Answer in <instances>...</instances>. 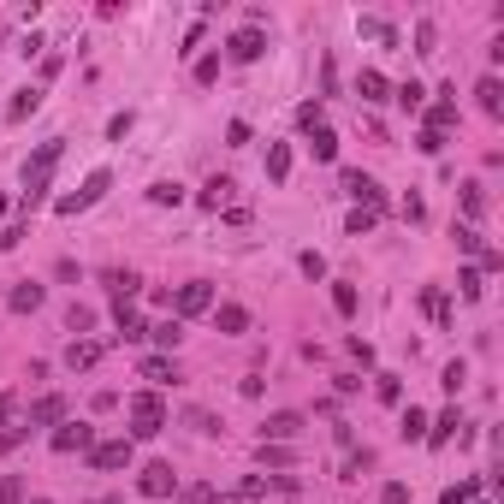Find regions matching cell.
<instances>
[{"label": "cell", "instance_id": "ba28073f", "mask_svg": "<svg viewBox=\"0 0 504 504\" xmlns=\"http://www.w3.org/2000/svg\"><path fill=\"white\" fill-rule=\"evenodd\" d=\"M89 463H96V469H125V463H131V439H107V446H89Z\"/></svg>", "mask_w": 504, "mask_h": 504}, {"label": "cell", "instance_id": "d590c367", "mask_svg": "<svg viewBox=\"0 0 504 504\" xmlns=\"http://www.w3.org/2000/svg\"><path fill=\"white\" fill-rule=\"evenodd\" d=\"M404 439H427V415L422 409H409L404 415Z\"/></svg>", "mask_w": 504, "mask_h": 504}, {"label": "cell", "instance_id": "8992f818", "mask_svg": "<svg viewBox=\"0 0 504 504\" xmlns=\"http://www.w3.org/2000/svg\"><path fill=\"white\" fill-rule=\"evenodd\" d=\"M303 415H297V409H279V415H268V422H261V446H285V439H297V433H303Z\"/></svg>", "mask_w": 504, "mask_h": 504}, {"label": "cell", "instance_id": "4fadbf2b", "mask_svg": "<svg viewBox=\"0 0 504 504\" xmlns=\"http://www.w3.org/2000/svg\"><path fill=\"white\" fill-rule=\"evenodd\" d=\"M42 297H48V291H42L36 279H24V285L6 297V303H12V314H36V309H42Z\"/></svg>", "mask_w": 504, "mask_h": 504}, {"label": "cell", "instance_id": "484cf974", "mask_svg": "<svg viewBox=\"0 0 504 504\" xmlns=\"http://www.w3.org/2000/svg\"><path fill=\"white\" fill-rule=\"evenodd\" d=\"M36 107H42V89H19V101H12L6 113H12V119H30Z\"/></svg>", "mask_w": 504, "mask_h": 504}, {"label": "cell", "instance_id": "d4e9b609", "mask_svg": "<svg viewBox=\"0 0 504 504\" xmlns=\"http://www.w3.org/2000/svg\"><path fill=\"white\" fill-rule=\"evenodd\" d=\"M314 160H338V136L327 125H314Z\"/></svg>", "mask_w": 504, "mask_h": 504}, {"label": "cell", "instance_id": "b9f144b4", "mask_svg": "<svg viewBox=\"0 0 504 504\" xmlns=\"http://www.w3.org/2000/svg\"><path fill=\"white\" fill-rule=\"evenodd\" d=\"M415 54H433V24H415Z\"/></svg>", "mask_w": 504, "mask_h": 504}, {"label": "cell", "instance_id": "9c48e42d", "mask_svg": "<svg viewBox=\"0 0 504 504\" xmlns=\"http://www.w3.org/2000/svg\"><path fill=\"white\" fill-rule=\"evenodd\" d=\"M345 190L356 196V202H362V208H380V184H374L368 173H356V167H350V173H345Z\"/></svg>", "mask_w": 504, "mask_h": 504}, {"label": "cell", "instance_id": "83f0119b", "mask_svg": "<svg viewBox=\"0 0 504 504\" xmlns=\"http://www.w3.org/2000/svg\"><path fill=\"white\" fill-rule=\"evenodd\" d=\"M374 226H380V208H356V213H350V237L374 232Z\"/></svg>", "mask_w": 504, "mask_h": 504}, {"label": "cell", "instance_id": "cb8c5ba5", "mask_svg": "<svg viewBox=\"0 0 504 504\" xmlns=\"http://www.w3.org/2000/svg\"><path fill=\"white\" fill-rule=\"evenodd\" d=\"M226 196H232V178H208V184H202V208H220Z\"/></svg>", "mask_w": 504, "mask_h": 504}, {"label": "cell", "instance_id": "ee69618b", "mask_svg": "<svg viewBox=\"0 0 504 504\" xmlns=\"http://www.w3.org/2000/svg\"><path fill=\"white\" fill-rule=\"evenodd\" d=\"M125 131H131V113H113V119H107V136H113V143H119Z\"/></svg>", "mask_w": 504, "mask_h": 504}, {"label": "cell", "instance_id": "d6986e66", "mask_svg": "<svg viewBox=\"0 0 504 504\" xmlns=\"http://www.w3.org/2000/svg\"><path fill=\"white\" fill-rule=\"evenodd\" d=\"M475 96H481V107H486L492 119L504 113V83H499V78H481V89H475Z\"/></svg>", "mask_w": 504, "mask_h": 504}, {"label": "cell", "instance_id": "4dcf8cb0", "mask_svg": "<svg viewBox=\"0 0 504 504\" xmlns=\"http://www.w3.org/2000/svg\"><path fill=\"white\" fill-rule=\"evenodd\" d=\"M457 291L475 303V297H481V268H463V273H457Z\"/></svg>", "mask_w": 504, "mask_h": 504}, {"label": "cell", "instance_id": "7a4b0ae2", "mask_svg": "<svg viewBox=\"0 0 504 504\" xmlns=\"http://www.w3.org/2000/svg\"><path fill=\"white\" fill-rule=\"evenodd\" d=\"M160 427H167V404H160L155 392H136L131 398V433L136 439H155Z\"/></svg>", "mask_w": 504, "mask_h": 504}, {"label": "cell", "instance_id": "d6a6232c", "mask_svg": "<svg viewBox=\"0 0 504 504\" xmlns=\"http://www.w3.org/2000/svg\"><path fill=\"white\" fill-rule=\"evenodd\" d=\"M332 309H338V314H356V285H332Z\"/></svg>", "mask_w": 504, "mask_h": 504}, {"label": "cell", "instance_id": "f1b7e54d", "mask_svg": "<svg viewBox=\"0 0 504 504\" xmlns=\"http://www.w3.org/2000/svg\"><path fill=\"white\" fill-rule=\"evenodd\" d=\"M66 327H72V332L83 338V332L96 327V309H83V303H72V314H66Z\"/></svg>", "mask_w": 504, "mask_h": 504}, {"label": "cell", "instance_id": "ab89813d", "mask_svg": "<svg viewBox=\"0 0 504 504\" xmlns=\"http://www.w3.org/2000/svg\"><path fill=\"white\" fill-rule=\"evenodd\" d=\"M463 380H469V368H463V362H451V368H446V380H439V386H446V392H457V386H463Z\"/></svg>", "mask_w": 504, "mask_h": 504}, {"label": "cell", "instance_id": "681fc988", "mask_svg": "<svg viewBox=\"0 0 504 504\" xmlns=\"http://www.w3.org/2000/svg\"><path fill=\"white\" fill-rule=\"evenodd\" d=\"M0 220H6V196H0Z\"/></svg>", "mask_w": 504, "mask_h": 504}, {"label": "cell", "instance_id": "f6af8a7d", "mask_svg": "<svg viewBox=\"0 0 504 504\" xmlns=\"http://www.w3.org/2000/svg\"><path fill=\"white\" fill-rule=\"evenodd\" d=\"M380 499H386V504H409V486H404V481H392L386 492H380Z\"/></svg>", "mask_w": 504, "mask_h": 504}, {"label": "cell", "instance_id": "7c38bea8", "mask_svg": "<svg viewBox=\"0 0 504 504\" xmlns=\"http://www.w3.org/2000/svg\"><path fill=\"white\" fill-rule=\"evenodd\" d=\"M261 48H268V42H261V30H237V36H232V59H237V66L261 59Z\"/></svg>", "mask_w": 504, "mask_h": 504}, {"label": "cell", "instance_id": "f35d334b", "mask_svg": "<svg viewBox=\"0 0 504 504\" xmlns=\"http://www.w3.org/2000/svg\"><path fill=\"white\" fill-rule=\"evenodd\" d=\"M422 96H427V89H422V83H404V89H398V101H404V107H409V113H415V107H422Z\"/></svg>", "mask_w": 504, "mask_h": 504}, {"label": "cell", "instance_id": "7dc6e473", "mask_svg": "<svg viewBox=\"0 0 504 504\" xmlns=\"http://www.w3.org/2000/svg\"><path fill=\"white\" fill-rule=\"evenodd\" d=\"M184 504H213V492H208V486H190V492H184Z\"/></svg>", "mask_w": 504, "mask_h": 504}, {"label": "cell", "instance_id": "5b68a950", "mask_svg": "<svg viewBox=\"0 0 504 504\" xmlns=\"http://www.w3.org/2000/svg\"><path fill=\"white\" fill-rule=\"evenodd\" d=\"M136 492H143V499H173V492H178L173 463H149L143 475H136Z\"/></svg>", "mask_w": 504, "mask_h": 504}, {"label": "cell", "instance_id": "c3c4849f", "mask_svg": "<svg viewBox=\"0 0 504 504\" xmlns=\"http://www.w3.org/2000/svg\"><path fill=\"white\" fill-rule=\"evenodd\" d=\"M96 504H125V499H96Z\"/></svg>", "mask_w": 504, "mask_h": 504}, {"label": "cell", "instance_id": "8fae6325", "mask_svg": "<svg viewBox=\"0 0 504 504\" xmlns=\"http://www.w3.org/2000/svg\"><path fill=\"white\" fill-rule=\"evenodd\" d=\"M213 327L220 332H250V309H244V303H220V309H213Z\"/></svg>", "mask_w": 504, "mask_h": 504}, {"label": "cell", "instance_id": "2e32d148", "mask_svg": "<svg viewBox=\"0 0 504 504\" xmlns=\"http://www.w3.org/2000/svg\"><path fill=\"white\" fill-rule=\"evenodd\" d=\"M149 338H155L160 350H178V338H184V321H178V314H173V321H155V327H149Z\"/></svg>", "mask_w": 504, "mask_h": 504}, {"label": "cell", "instance_id": "5bb4252c", "mask_svg": "<svg viewBox=\"0 0 504 504\" xmlns=\"http://www.w3.org/2000/svg\"><path fill=\"white\" fill-rule=\"evenodd\" d=\"M113 321H119V338H149V327H143V314H136L131 303H119Z\"/></svg>", "mask_w": 504, "mask_h": 504}, {"label": "cell", "instance_id": "ffe728a7", "mask_svg": "<svg viewBox=\"0 0 504 504\" xmlns=\"http://www.w3.org/2000/svg\"><path fill=\"white\" fill-rule=\"evenodd\" d=\"M446 125H457V107H451V101H433V107H427V125H422V131H439V136H446Z\"/></svg>", "mask_w": 504, "mask_h": 504}, {"label": "cell", "instance_id": "74e56055", "mask_svg": "<svg viewBox=\"0 0 504 504\" xmlns=\"http://www.w3.org/2000/svg\"><path fill=\"white\" fill-rule=\"evenodd\" d=\"M368 463H374L368 451H356V457H350V463H345V481H362V469H368Z\"/></svg>", "mask_w": 504, "mask_h": 504}, {"label": "cell", "instance_id": "9a60e30c", "mask_svg": "<svg viewBox=\"0 0 504 504\" xmlns=\"http://www.w3.org/2000/svg\"><path fill=\"white\" fill-rule=\"evenodd\" d=\"M59 415H66V398H36V409H30V427H54Z\"/></svg>", "mask_w": 504, "mask_h": 504}, {"label": "cell", "instance_id": "e0dca14e", "mask_svg": "<svg viewBox=\"0 0 504 504\" xmlns=\"http://www.w3.org/2000/svg\"><path fill=\"white\" fill-rule=\"evenodd\" d=\"M143 380H155V386H173V380H178L173 356H149V362H143Z\"/></svg>", "mask_w": 504, "mask_h": 504}, {"label": "cell", "instance_id": "44dd1931", "mask_svg": "<svg viewBox=\"0 0 504 504\" xmlns=\"http://www.w3.org/2000/svg\"><path fill=\"white\" fill-rule=\"evenodd\" d=\"M285 173H291V149L273 143V149H268V178H273V184H285Z\"/></svg>", "mask_w": 504, "mask_h": 504}, {"label": "cell", "instance_id": "7402d4cb", "mask_svg": "<svg viewBox=\"0 0 504 504\" xmlns=\"http://www.w3.org/2000/svg\"><path fill=\"white\" fill-rule=\"evenodd\" d=\"M149 202H160V208H178V202H184V184L160 178V184H149Z\"/></svg>", "mask_w": 504, "mask_h": 504}, {"label": "cell", "instance_id": "60d3db41", "mask_svg": "<svg viewBox=\"0 0 504 504\" xmlns=\"http://www.w3.org/2000/svg\"><path fill=\"white\" fill-rule=\"evenodd\" d=\"M469 499H475V481H463V486H451V492H446V499H439V504H469Z\"/></svg>", "mask_w": 504, "mask_h": 504}, {"label": "cell", "instance_id": "6da1fadb", "mask_svg": "<svg viewBox=\"0 0 504 504\" xmlns=\"http://www.w3.org/2000/svg\"><path fill=\"white\" fill-rule=\"evenodd\" d=\"M59 155H66V143L54 136V143H42V149H36V160H24V202H30V208L42 202V190H48V178H54Z\"/></svg>", "mask_w": 504, "mask_h": 504}, {"label": "cell", "instance_id": "f907efd6", "mask_svg": "<svg viewBox=\"0 0 504 504\" xmlns=\"http://www.w3.org/2000/svg\"><path fill=\"white\" fill-rule=\"evenodd\" d=\"M30 504H48V499H30Z\"/></svg>", "mask_w": 504, "mask_h": 504}, {"label": "cell", "instance_id": "1f68e13d", "mask_svg": "<svg viewBox=\"0 0 504 504\" xmlns=\"http://www.w3.org/2000/svg\"><path fill=\"white\" fill-rule=\"evenodd\" d=\"M422 303H427V314H433V321H439V327H451V303H446V297H439V291H427Z\"/></svg>", "mask_w": 504, "mask_h": 504}, {"label": "cell", "instance_id": "7bdbcfd3", "mask_svg": "<svg viewBox=\"0 0 504 504\" xmlns=\"http://www.w3.org/2000/svg\"><path fill=\"white\" fill-rule=\"evenodd\" d=\"M457 244H463V250H481V232H475V226H457ZM486 255V250H481Z\"/></svg>", "mask_w": 504, "mask_h": 504}, {"label": "cell", "instance_id": "ac0fdd59", "mask_svg": "<svg viewBox=\"0 0 504 504\" xmlns=\"http://www.w3.org/2000/svg\"><path fill=\"white\" fill-rule=\"evenodd\" d=\"M457 427H463V415H457V409H446L439 422L427 427V446H446V439H451V433H457Z\"/></svg>", "mask_w": 504, "mask_h": 504}, {"label": "cell", "instance_id": "4316f807", "mask_svg": "<svg viewBox=\"0 0 504 504\" xmlns=\"http://www.w3.org/2000/svg\"><path fill=\"white\" fill-rule=\"evenodd\" d=\"M356 30H362V36H374V42H386V48H392V42H398V30H392L386 19H362V24H356Z\"/></svg>", "mask_w": 504, "mask_h": 504}, {"label": "cell", "instance_id": "836d02e7", "mask_svg": "<svg viewBox=\"0 0 504 504\" xmlns=\"http://www.w3.org/2000/svg\"><path fill=\"white\" fill-rule=\"evenodd\" d=\"M184 422H190L196 433H208V439H213V433H220V422H213L208 409H184Z\"/></svg>", "mask_w": 504, "mask_h": 504}, {"label": "cell", "instance_id": "bcb514c9", "mask_svg": "<svg viewBox=\"0 0 504 504\" xmlns=\"http://www.w3.org/2000/svg\"><path fill=\"white\" fill-rule=\"evenodd\" d=\"M24 433H30V427H6V433H0V451H12L24 439Z\"/></svg>", "mask_w": 504, "mask_h": 504}, {"label": "cell", "instance_id": "f546056e", "mask_svg": "<svg viewBox=\"0 0 504 504\" xmlns=\"http://www.w3.org/2000/svg\"><path fill=\"white\" fill-rule=\"evenodd\" d=\"M463 213H469V220H481V213H486V196H481V184H463Z\"/></svg>", "mask_w": 504, "mask_h": 504}, {"label": "cell", "instance_id": "e575fe53", "mask_svg": "<svg viewBox=\"0 0 504 504\" xmlns=\"http://www.w3.org/2000/svg\"><path fill=\"white\" fill-rule=\"evenodd\" d=\"M0 504H24V481L19 475H0Z\"/></svg>", "mask_w": 504, "mask_h": 504}, {"label": "cell", "instance_id": "8d00e7d4", "mask_svg": "<svg viewBox=\"0 0 504 504\" xmlns=\"http://www.w3.org/2000/svg\"><path fill=\"white\" fill-rule=\"evenodd\" d=\"M415 149H422V155H439V149H446V136H439V131H422V136H415Z\"/></svg>", "mask_w": 504, "mask_h": 504}, {"label": "cell", "instance_id": "3957f363", "mask_svg": "<svg viewBox=\"0 0 504 504\" xmlns=\"http://www.w3.org/2000/svg\"><path fill=\"white\" fill-rule=\"evenodd\" d=\"M107 184H113V173H107V167H96V173L83 178V190H72V196H59L54 208H59V213H83V208H96L101 196H107Z\"/></svg>", "mask_w": 504, "mask_h": 504}, {"label": "cell", "instance_id": "603a6c76", "mask_svg": "<svg viewBox=\"0 0 504 504\" xmlns=\"http://www.w3.org/2000/svg\"><path fill=\"white\" fill-rule=\"evenodd\" d=\"M356 89H362V101H386V89H392V83L380 78V72H362V78H356Z\"/></svg>", "mask_w": 504, "mask_h": 504}, {"label": "cell", "instance_id": "52a82bcc", "mask_svg": "<svg viewBox=\"0 0 504 504\" xmlns=\"http://www.w3.org/2000/svg\"><path fill=\"white\" fill-rule=\"evenodd\" d=\"M89 446H96V427H89V422L54 427V451H59V457H72V451H89Z\"/></svg>", "mask_w": 504, "mask_h": 504}, {"label": "cell", "instance_id": "30bf717a", "mask_svg": "<svg viewBox=\"0 0 504 504\" xmlns=\"http://www.w3.org/2000/svg\"><path fill=\"white\" fill-rule=\"evenodd\" d=\"M101 362V345L96 338H72V350H66V368L78 374V368H96Z\"/></svg>", "mask_w": 504, "mask_h": 504}, {"label": "cell", "instance_id": "277c9868", "mask_svg": "<svg viewBox=\"0 0 504 504\" xmlns=\"http://www.w3.org/2000/svg\"><path fill=\"white\" fill-rule=\"evenodd\" d=\"M208 309H213V285H208V279H190V285H178V303H173L178 321H190V314H208Z\"/></svg>", "mask_w": 504, "mask_h": 504}]
</instances>
